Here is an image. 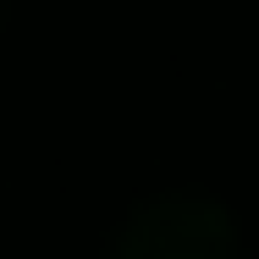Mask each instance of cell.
Here are the masks:
<instances>
[{
  "mask_svg": "<svg viewBox=\"0 0 259 259\" xmlns=\"http://www.w3.org/2000/svg\"><path fill=\"white\" fill-rule=\"evenodd\" d=\"M110 259H243V232L204 193H160L127 221Z\"/></svg>",
  "mask_w": 259,
  "mask_h": 259,
  "instance_id": "cell-1",
  "label": "cell"
}]
</instances>
